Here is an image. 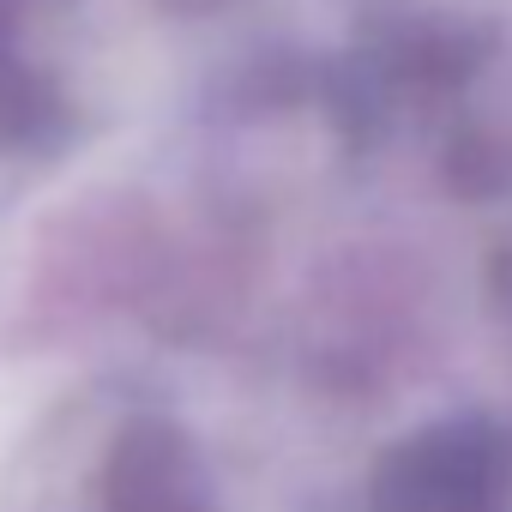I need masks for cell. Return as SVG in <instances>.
Masks as SVG:
<instances>
[{
	"instance_id": "cell-1",
	"label": "cell",
	"mask_w": 512,
	"mask_h": 512,
	"mask_svg": "<svg viewBox=\"0 0 512 512\" xmlns=\"http://www.w3.org/2000/svg\"><path fill=\"white\" fill-rule=\"evenodd\" d=\"M368 512H512V428L446 416L404 434L368 476Z\"/></svg>"
},
{
	"instance_id": "cell-2",
	"label": "cell",
	"mask_w": 512,
	"mask_h": 512,
	"mask_svg": "<svg viewBox=\"0 0 512 512\" xmlns=\"http://www.w3.org/2000/svg\"><path fill=\"white\" fill-rule=\"evenodd\" d=\"M91 512H217L211 464L163 416H127L97 464Z\"/></svg>"
},
{
	"instance_id": "cell-3",
	"label": "cell",
	"mask_w": 512,
	"mask_h": 512,
	"mask_svg": "<svg viewBox=\"0 0 512 512\" xmlns=\"http://www.w3.org/2000/svg\"><path fill=\"white\" fill-rule=\"evenodd\" d=\"M494 302L512 314V247H500V253H494Z\"/></svg>"
}]
</instances>
